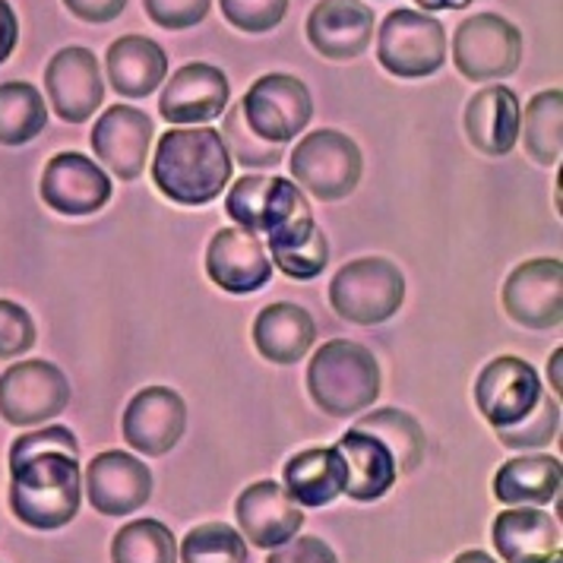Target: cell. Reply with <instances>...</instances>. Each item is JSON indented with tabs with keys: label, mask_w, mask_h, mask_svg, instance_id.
Returning <instances> with one entry per match:
<instances>
[{
	"label": "cell",
	"mask_w": 563,
	"mask_h": 563,
	"mask_svg": "<svg viewBox=\"0 0 563 563\" xmlns=\"http://www.w3.org/2000/svg\"><path fill=\"white\" fill-rule=\"evenodd\" d=\"M330 305L355 327L386 323L406 305V276L386 256H358L330 282Z\"/></svg>",
	"instance_id": "cell-5"
},
{
	"label": "cell",
	"mask_w": 563,
	"mask_h": 563,
	"mask_svg": "<svg viewBox=\"0 0 563 563\" xmlns=\"http://www.w3.org/2000/svg\"><path fill=\"white\" fill-rule=\"evenodd\" d=\"M155 128L146 111L130 104H111L99 114L89 133L92 153L118 180H136L146 168Z\"/></svg>",
	"instance_id": "cell-16"
},
{
	"label": "cell",
	"mask_w": 563,
	"mask_h": 563,
	"mask_svg": "<svg viewBox=\"0 0 563 563\" xmlns=\"http://www.w3.org/2000/svg\"><path fill=\"white\" fill-rule=\"evenodd\" d=\"M561 431V399L554 393H541V402L536 406V411L519 421L516 428H507V431H497V440L507 446V450H516V453H529V450H544L551 446V440Z\"/></svg>",
	"instance_id": "cell-34"
},
{
	"label": "cell",
	"mask_w": 563,
	"mask_h": 563,
	"mask_svg": "<svg viewBox=\"0 0 563 563\" xmlns=\"http://www.w3.org/2000/svg\"><path fill=\"white\" fill-rule=\"evenodd\" d=\"M563 349H554V355H551V361H548V380H551V393L561 399V389H563Z\"/></svg>",
	"instance_id": "cell-44"
},
{
	"label": "cell",
	"mask_w": 563,
	"mask_h": 563,
	"mask_svg": "<svg viewBox=\"0 0 563 563\" xmlns=\"http://www.w3.org/2000/svg\"><path fill=\"white\" fill-rule=\"evenodd\" d=\"M241 111L247 128L254 130L263 143L285 146L305 133L313 118V99L305 79L291 74H263L244 92Z\"/></svg>",
	"instance_id": "cell-8"
},
{
	"label": "cell",
	"mask_w": 563,
	"mask_h": 563,
	"mask_svg": "<svg viewBox=\"0 0 563 563\" xmlns=\"http://www.w3.org/2000/svg\"><path fill=\"white\" fill-rule=\"evenodd\" d=\"M384 389L380 361L352 339L323 342L308 361V393L313 406L330 418H355L374 409Z\"/></svg>",
	"instance_id": "cell-3"
},
{
	"label": "cell",
	"mask_w": 563,
	"mask_h": 563,
	"mask_svg": "<svg viewBox=\"0 0 563 563\" xmlns=\"http://www.w3.org/2000/svg\"><path fill=\"white\" fill-rule=\"evenodd\" d=\"M544 384L526 358L500 355L482 367L475 380V406L494 431L516 428L541 402Z\"/></svg>",
	"instance_id": "cell-10"
},
{
	"label": "cell",
	"mask_w": 563,
	"mask_h": 563,
	"mask_svg": "<svg viewBox=\"0 0 563 563\" xmlns=\"http://www.w3.org/2000/svg\"><path fill=\"white\" fill-rule=\"evenodd\" d=\"M187 428V406L168 386H146L140 389L124 409L121 434L133 453L143 456H165L172 453Z\"/></svg>",
	"instance_id": "cell-18"
},
{
	"label": "cell",
	"mask_w": 563,
	"mask_h": 563,
	"mask_svg": "<svg viewBox=\"0 0 563 563\" xmlns=\"http://www.w3.org/2000/svg\"><path fill=\"white\" fill-rule=\"evenodd\" d=\"M333 446L345 462V490L342 494H349V500L374 504V500L386 497L399 482V468H396L393 453L386 450L384 440H377L374 434L349 428Z\"/></svg>",
	"instance_id": "cell-22"
},
{
	"label": "cell",
	"mask_w": 563,
	"mask_h": 563,
	"mask_svg": "<svg viewBox=\"0 0 563 563\" xmlns=\"http://www.w3.org/2000/svg\"><path fill=\"white\" fill-rule=\"evenodd\" d=\"M288 172L305 194L317 197L320 203H335L358 190L364 155L358 143L342 130H310L288 153Z\"/></svg>",
	"instance_id": "cell-4"
},
{
	"label": "cell",
	"mask_w": 563,
	"mask_h": 563,
	"mask_svg": "<svg viewBox=\"0 0 563 563\" xmlns=\"http://www.w3.org/2000/svg\"><path fill=\"white\" fill-rule=\"evenodd\" d=\"M16 38H20V23H16V13L7 0H0V67L10 60V54L16 48Z\"/></svg>",
	"instance_id": "cell-43"
},
{
	"label": "cell",
	"mask_w": 563,
	"mask_h": 563,
	"mask_svg": "<svg viewBox=\"0 0 563 563\" xmlns=\"http://www.w3.org/2000/svg\"><path fill=\"white\" fill-rule=\"evenodd\" d=\"M453 563H497L487 551H462Z\"/></svg>",
	"instance_id": "cell-46"
},
{
	"label": "cell",
	"mask_w": 563,
	"mask_h": 563,
	"mask_svg": "<svg viewBox=\"0 0 563 563\" xmlns=\"http://www.w3.org/2000/svg\"><path fill=\"white\" fill-rule=\"evenodd\" d=\"M377 60L399 79H424L446 64V29L421 10H393L377 32Z\"/></svg>",
	"instance_id": "cell-6"
},
{
	"label": "cell",
	"mask_w": 563,
	"mask_h": 563,
	"mask_svg": "<svg viewBox=\"0 0 563 563\" xmlns=\"http://www.w3.org/2000/svg\"><path fill=\"white\" fill-rule=\"evenodd\" d=\"M219 7L231 26L247 35L273 32L288 13V0H219Z\"/></svg>",
	"instance_id": "cell-36"
},
{
	"label": "cell",
	"mask_w": 563,
	"mask_h": 563,
	"mask_svg": "<svg viewBox=\"0 0 563 563\" xmlns=\"http://www.w3.org/2000/svg\"><path fill=\"white\" fill-rule=\"evenodd\" d=\"M522 60V32L497 13H475L453 32V64L472 82L507 79Z\"/></svg>",
	"instance_id": "cell-9"
},
{
	"label": "cell",
	"mask_w": 563,
	"mask_h": 563,
	"mask_svg": "<svg viewBox=\"0 0 563 563\" xmlns=\"http://www.w3.org/2000/svg\"><path fill=\"white\" fill-rule=\"evenodd\" d=\"M178 563H247V541L225 522H203L178 544Z\"/></svg>",
	"instance_id": "cell-33"
},
{
	"label": "cell",
	"mask_w": 563,
	"mask_h": 563,
	"mask_svg": "<svg viewBox=\"0 0 563 563\" xmlns=\"http://www.w3.org/2000/svg\"><path fill=\"white\" fill-rule=\"evenodd\" d=\"M222 140L229 146L231 158H238L244 168H276L282 162V146H273V143H263L256 136L254 130L247 128L244 121V111H241V102L225 108V124H222Z\"/></svg>",
	"instance_id": "cell-35"
},
{
	"label": "cell",
	"mask_w": 563,
	"mask_h": 563,
	"mask_svg": "<svg viewBox=\"0 0 563 563\" xmlns=\"http://www.w3.org/2000/svg\"><path fill=\"white\" fill-rule=\"evenodd\" d=\"M522 104L510 86H485L465 104V136L482 155L500 158L510 155L519 143Z\"/></svg>",
	"instance_id": "cell-21"
},
{
	"label": "cell",
	"mask_w": 563,
	"mask_h": 563,
	"mask_svg": "<svg viewBox=\"0 0 563 563\" xmlns=\"http://www.w3.org/2000/svg\"><path fill=\"white\" fill-rule=\"evenodd\" d=\"M355 431H367L377 440H384L386 450L393 453L399 475H411L421 460H424V431L421 424L402 409H374L367 415H358Z\"/></svg>",
	"instance_id": "cell-30"
},
{
	"label": "cell",
	"mask_w": 563,
	"mask_h": 563,
	"mask_svg": "<svg viewBox=\"0 0 563 563\" xmlns=\"http://www.w3.org/2000/svg\"><path fill=\"white\" fill-rule=\"evenodd\" d=\"M104 74L121 99H146L168 79V54L146 35H121L104 52Z\"/></svg>",
	"instance_id": "cell-24"
},
{
	"label": "cell",
	"mask_w": 563,
	"mask_h": 563,
	"mask_svg": "<svg viewBox=\"0 0 563 563\" xmlns=\"http://www.w3.org/2000/svg\"><path fill=\"white\" fill-rule=\"evenodd\" d=\"M82 487H86L92 510H99L102 516H130L150 504L153 472L133 453L104 450L86 465Z\"/></svg>",
	"instance_id": "cell-15"
},
{
	"label": "cell",
	"mask_w": 563,
	"mask_h": 563,
	"mask_svg": "<svg viewBox=\"0 0 563 563\" xmlns=\"http://www.w3.org/2000/svg\"><path fill=\"white\" fill-rule=\"evenodd\" d=\"M67 453V456H79V440L74 437L70 428L64 424H52V428H35L29 434H20L10 446V460H20L29 453Z\"/></svg>",
	"instance_id": "cell-40"
},
{
	"label": "cell",
	"mask_w": 563,
	"mask_h": 563,
	"mask_svg": "<svg viewBox=\"0 0 563 563\" xmlns=\"http://www.w3.org/2000/svg\"><path fill=\"white\" fill-rule=\"evenodd\" d=\"M317 339V323L308 310L291 305V301H276L256 313L254 320V345L260 358L269 364H298L308 358Z\"/></svg>",
	"instance_id": "cell-26"
},
{
	"label": "cell",
	"mask_w": 563,
	"mask_h": 563,
	"mask_svg": "<svg viewBox=\"0 0 563 563\" xmlns=\"http://www.w3.org/2000/svg\"><path fill=\"white\" fill-rule=\"evenodd\" d=\"M111 563H178V538L158 519H133L111 538Z\"/></svg>",
	"instance_id": "cell-32"
},
{
	"label": "cell",
	"mask_w": 563,
	"mask_h": 563,
	"mask_svg": "<svg viewBox=\"0 0 563 563\" xmlns=\"http://www.w3.org/2000/svg\"><path fill=\"white\" fill-rule=\"evenodd\" d=\"M234 158L212 128H172L158 136L150 175L158 194L178 206H206L231 184Z\"/></svg>",
	"instance_id": "cell-1"
},
{
	"label": "cell",
	"mask_w": 563,
	"mask_h": 563,
	"mask_svg": "<svg viewBox=\"0 0 563 563\" xmlns=\"http://www.w3.org/2000/svg\"><path fill=\"white\" fill-rule=\"evenodd\" d=\"M519 136H522V146L526 155L551 168L561 162L563 153V92L554 89H544L529 99L522 118H519Z\"/></svg>",
	"instance_id": "cell-29"
},
{
	"label": "cell",
	"mask_w": 563,
	"mask_h": 563,
	"mask_svg": "<svg viewBox=\"0 0 563 563\" xmlns=\"http://www.w3.org/2000/svg\"><path fill=\"white\" fill-rule=\"evenodd\" d=\"M82 504L79 456L29 453L10 460V510L35 532H57L77 519Z\"/></svg>",
	"instance_id": "cell-2"
},
{
	"label": "cell",
	"mask_w": 563,
	"mask_h": 563,
	"mask_svg": "<svg viewBox=\"0 0 563 563\" xmlns=\"http://www.w3.org/2000/svg\"><path fill=\"white\" fill-rule=\"evenodd\" d=\"M504 310L526 330H558L563 323V263L558 256L526 260L504 282Z\"/></svg>",
	"instance_id": "cell-11"
},
{
	"label": "cell",
	"mask_w": 563,
	"mask_h": 563,
	"mask_svg": "<svg viewBox=\"0 0 563 563\" xmlns=\"http://www.w3.org/2000/svg\"><path fill=\"white\" fill-rule=\"evenodd\" d=\"M266 175H244L229 187L225 194V212L234 222V229L260 234V206H263V194H266Z\"/></svg>",
	"instance_id": "cell-37"
},
{
	"label": "cell",
	"mask_w": 563,
	"mask_h": 563,
	"mask_svg": "<svg viewBox=\"0 0 563 563\" xmlns=\"http://www.w3.org/2000/svg\"><path fill=\"white\" fill-rule=\"evenodd\" d=\"M212 0H143L146 16L168 32H184L203 23Z\"/></svg>",
	"instance_id": "cell-39"
},
{
	"label": "cell",
	"mask_w": 563,
	"mask_h": 563,
	"mask_svg": "<svg viewBox=\"0 0 563 563\" xmlns=\"http://www.w3.org/2000/svg\"><path fill=\"white\" fill-rule=\"evenodd\" d=\"M266 256L282 276L298 282L317 279L330 263L327 231L317 225L313 212L266 234Z\"/></svg>",
	"instance_id": "cell-28"
},
{
	"label": "cell",
	"mask_w": 563,
	"mask_h": 563,
	"mask_svg": "<svg viewBox=\"0 0 563 563\" xmlns=\"http://www.w3.org/2000/svg\"><path fill=\"white\" fill-rule=\"evenodd\" d=\"M35 345V320L23 305L0 298V358H23Z\"/></svg>",
	"instance_id": "cell-38"
},
{
	"label": "cell",
	"mask_w": 563,
	"mask_h": 563,
	"mask_svg": "<svg viewBox=\"0 0 563 563\" xmlns=\"http://www.w3.org/2000/svg\"><path fill=\"white\" fill-rule=\"evenodd\" d=\"M421 13H437V10H465L472 0H415Z\"/></svg>",
	"instance_id": "cell-45"
},
{
	"label": "cell",
	"mask_w": 563,
	"mask_h": 563,
	"mask_svg": "<svg viewBox=\"0 0 563 563\" xmlns=\"http://www.w3.org/2000/svg\"><path fill=\"white\" fill-rule=\"evenodd\" d=\"M494 551L504 563H536L561 551V522L541 507H510L490 526Z\"/></svg>",
	"instance_id": "cell-23"
},
{
	"label": "cell",
	"mask_w": 563,
	"mask_h": 563,
	"mask_svg": "<svg viewBox=\"0 0 563 563\" xmlns=\"http://www.w3.org/2000/svg\"><path fill=\"white\" fill-rule=\"evenodd\" d=\"M282 487L298 507H330L345 490V462L335 446H310L295 453L282 468Z\"/></svg>",
	"instance_id": "cell-25"
},
{
	"label": "cell",
	"mask_w": 563,
	"mask_h": 563,
	"mask_svg": "<svg viewBox=\"0 0 563 563\" xmlns=\"http://www.w3.org/2000/svg\"><path fill=\"white\" fill-rule=\"evenodd\" d=\"M48 128V104L32 82H3L0 86V143L26 146Z\"/></svg>",
	"instance_id": "cell-31"
},
{
	"label": "cell",
	"mask_w": 563,
	"mask_h": 563,
	"mask_svg": "<svg viewBox=\"0 0 563 563\" xmlns=\"http://www.w3.org/2000/svg\"><path fill=\"white\" fill-rule=\"evenodd\" d=\"M231 102L229 77L212 64H184L165 79L158 96V114L172 128H206L222 118Z\"/></svg>",
	"instance_id": "cell-14"
},
{
	"label": "cell",
	"mask_w": 563,
	"mask_h": 563,
	"mask_svg": "<svg viewBox=\"0 0 563 563\" xmlns=\"http://www.w3.org/2000/svg\"><path fill=\"white\" fill-rule=\"evenodd\" d=\"M38 194L42 203L57 216H96L108 206L114 187L96 158L82 153H57L42 172Z\"/></svg>",
	"instance_id": "cell-13"
},
{
	"label": "cell",
	"mask_w": 563,
	"mask_h": 563,
	"mask_svg": "<svg viewBox=\"0 0 563 563\" xmlns=\"http://www.w3.org/2000/svg\"><path fill=\"white\" fill-rule=\"evenodd\" d=\"M234 516L244 541L263 551H276L305 529V507H298L291 494L273 478L244 487L234 500Z\"/></svg>",
	"instance_id": "cell-17"
},
{
	"label": "cell",
	"mask_w": 563,
	"mask_h": 563,
	"mask_svg": "<svg viewBox=\"0 0 563 563\" xmlns=\"http://www.w3.org/2000/svg\"><path fill=\"white\" fill-rule=\"evenodd\" d=\"M67 406L70 384L52 361H16L0 374V418L13 428H38Z\"/></svg>",
	"instance_id": "cell-7"
},
{
	"label": "cell",
	"mask_w": 563,
	"mask_h": 563,
	"mask_svg": "<svg viewBox=\"0 0 563 563\" xmlns=\"http://www.w3.org/2000/svg\"><path fill=\"white\" fill-rule=\"evenodd\" d=\"M206 276L229 295H254L273 279V263L256 234L244 229H222L209 238Z\"/></svg>",
	"instance_id": "cell-19"
},
{
	"label": "cell",
	"mask_w": 563,
	"mask_h": 563,
	"mask_svg": "<svg viewBox=\"0 0 563 563\" xmlns=\"http://www.w3.org/2000/svg\"><path fill=\"white\" fill-rule=\"evenodd\" d=\"M563 485V465L548 453H522L507 460L494 475V497L504 507H548L558 500Z\"/></svg>",
	"instance_id": "cell-27"
},
{
	"label": "cell",
	"mask_w": 563,
	"mask_h": 563,
	"mask_svg": "<svg viewBox=\"0 0 563 563\" xmlns=\"http://www.w3.org/2000/svg\"><path fill=\"white\" fill-rule=\"evenodd\" d=\"M266 563H339V558L323 538L295 536L291 541H285L282 548L269 551Z\"/></svg>",
	"instance_id": "cell-41"
},
{
	"label": "cell",
	"mask_w": 563,
	"mask_h": 563,
	"mask_svg": "<svg viewBox=\"0 0 563 563\" xmlns=\"http://www.w3.org/2000/svg\"><path fill=\"white\" fill-rule=\"evenodd\" d=\"M374 10L361 0H320L308 13V42L327 60H355L374 42Z\"/></svg>",
	"instance_id": "cell-20"
},
{
	"label": "cell",
	"mask_w": 563,
	"mask_h": 563,
	"mask_svg": "<svg viewBox=\"0 0 563 563\" xmlns=\"http://www.w3.org/2000/svg\"><path fill=\"white\" fill-rule=\"evenodd\" d=\"M45 92H48V102L60 121L86 124L104 102L99 57L82 45H67L52 54V60L45 67Z\"/></svg>",
	"instance_id": "cell-12"
},
{
	"label": "cell",
	"mask_w": 563,
	"mask_h": 563,
	"mask_svg": "<svg viewBox=\"0 0 563 563\" xmlns=\"http://www.w3.org/2000/svg\"><path fill=\"white\" fill-rule=\"evenodd\" d=\"M64 7L82 23L102 26V23H111L124 13L128 0H64Z\"/></svg>",
	"instance_id": "cell-42"
},
{
	"label": "cell",
	"mask_w": 563,
	"mask_h": 563,
	"mask_svg": "<svg viewBox=\"0 0 563 563\" xmlns=\"http://www.w3.org/2000/svg\"><path fill=\"white\" fill-rule=\"evenodd\" d=\"M536 563H563V554L558 551V554H551V558H544V561H536Z\"/></svg>",
	"instance_id": "cell-47"
}]
</instances>
